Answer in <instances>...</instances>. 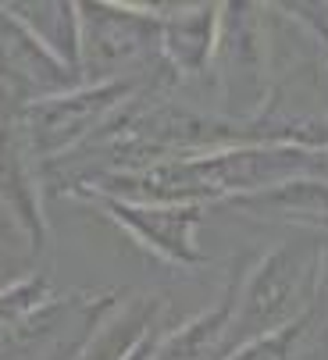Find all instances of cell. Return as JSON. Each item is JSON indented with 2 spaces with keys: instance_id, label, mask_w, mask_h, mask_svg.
I'll list each match as a JSON object with an SVG mask.
<instances>
[{
  "instance_id": "9c48e42d",
  "label": "cell",
  "mask_w": 328,
  "mask_h": 360,
  "mask_svg": "<svg viewBox=\"0 0 328 360\" xmlns=\"http://www.w3.org/2000/svg\"><path fill=\"white\" fill-rule=\"evenodd\" d=\"M222 4H186L160 22V58L175 79H203L214 68Z\"/></svg>"
},
{
  "instance_id": "8fae6325",
  "label": "cell",
  "mask_w": 328,
  "mask_h": 360,
  "mask_svg": "<svg viewBox=\"0 0 328 360\" xmlns=\"http://www.w3.org/2000/svg\"><path fill=\"white\" fill-rule=\"evenodd\" d=\"M157 321H160L157 300L118 303L107 318H100V325L79 346L75 360H129L139 349V342H146L153 332H160Z\"/></svg>"
},
{
  "instance_id": "9a60e30c",
  "label": "cell",
  "mask_w": 328,
  "mask_h": 360,
  "mask_svg": "<svg viewBox=\"0 0 328 360\" xmlns=\"http://www.w3.org/2000/svg\"><path fill=\"white\" fill-rule=\"evenodd\" d=\"M314 172L317 175H328V150L324 153H314Z\"/></svg>"
},
{
  "instance_id": "277c9868",
  "label": "cell",
  "mask_w": 328,
  "mask_h": 360,
  "mask_svg": "<svg viewBox=\"0 0 328 360\" xmlns=\"http://www.w3.org/2000/svg\"><path fill=\"white\" fill-rule=\"evenodd\" d=\"M139 93V82L79 86L25 104V129L36 158H68L107 118Z\"/></svg>"
},
{
  "instance_id": "ba28073f",
  "label": "cell",
  "mask_w": 328,
  "mask_h": 360,
  "mask_svg": "<svg viewBox=\"0 0 328 360\" xmlns=\"http://www.w3.org/2000/svg\"><path fill=\"white\" fill-rule=\"evenodd\" d=\"M250 264H253L250 257H236L225 275L222 296L210 307H203L200 314H193L186 325L160 335L150 360H225L232 353V318H236L239 289Z\"/></svg>"
},
{
  "instance_id": "3957f363",
  "label": "cell",
  "mask_w": 328,
  "mask_h": 360,
  "mask_svg": "<svg viewBox=\"0 0 328 360\" xmlns=\"http://www.w3.org/2000/svg\"><path fill=\"white\" fill-rule=\"evenodd\" d=\"M79 11V75L82 86L136 82L132 72L164 61V15L125 4H75Z\"/></svg>"
},
{
  "instance_id": "5bb4252c",
  "label": "cell",
  "mask_w": 328,
  "mask_h": 360,
  "mask_svg": "<svg viewBox=\"0 0 328 360\" xmlns=\"http://www.w3.org/2000/svg\"><path fill=\"white\" fill-rule=\"evenodd\" d=\"M46 303H50V282L43 275H29L11 285H0V332L22 325L25 318L43 311Z\"/></svg>"
},
{
  "instance_id": "4fadbf2b",
  "label": "cell",
  "mask_w": 328,
  "mask_h": 360,
  "mask_svg": "<svg viewBox=\"0 0 328 360\" xmlns=\"http://www.w3.org/2000/svg\"><path fill=\"white\" fill-rule=\"evenodd\" d=\"M225 360H328V321L307 311L289 328L253 339L236 353H229Z\"/></svg>"
},
{
  "instance_id": "7a4b0ae2",
  "label": "cell",
  "mask_w": 328,
  "mask_h": 360,
  "mask_svg": "<svg viewBox=\"0 0 328 360\" xmlns=\"http://www.w3.org/2000/svg\"><path fill=\"white\" fill-rule=\"evenodd\" d=\"M210 75L222 96V118L253 125L267 115L275 96V68L264 4H222V36Z\"/></svg>"
},
{
  "instance_id": "30bf717a",
  "label": "cell",
  "mask_w": 328,
  "mask_h": 360,
  "mask_svg": "<svg viewBox=\"0 0 328 360\" xmlns=\"http://www.w3.org/2000/svg\"><path fill=\"white\" fill-rule=\"evenodd\" d=\"M229 211L257 218V221H282L296 225L310 236H328V175H296L253 196L232 200Z\"/></svg>"
},
{
  "instance_id": "8992f818",
  "label": "cell",
  "mask_w": 328,
  "mask_h": 360,
  "mask_svg": "<svg viewBox=\"0 0 328 360\" xmlns=\"http://www.w3.org/2000/svg\"><path fill=\"white\" fill-rule=\"evenodd\" d=\"M136 243L153 250L175 268H196L207 257L196 246V229L203 221V207H182V203H129L115 196H93Z\"/></svg>"
},
{
  "instance_id": "5b68a950",
  "label": "cell",
  "mask_w": 328,
  "mask_h": 360,
  "mask_svg": "<svg viewBox=\"0 0 328 360\" xmlns=\"http://www.w3.org/2000/svg\"><path fill=\"white\" fill-rule=\"evenodd\" d=\"M25 104L15 89L0 82V203L4 211L25 229L32 250L43 246V211H39V186H36V153L25 129Z\"/></svg>"
},
{
  "instance_id": "52a82bcc",
  "label": "cell",
  "mask_w": 328,
  "mask_h": 360,
  "mask_svg": "<svg viewBox=\"0 0 328 360\" xmlns=\"http://www.w3.org/2000/svg\"><path fill=\"white\" fill-rule=\"evenodd\" d=\"M0 82L29 104L82 86L79 72L53 58L4 4H0Z\"/></svg>"
},
{
  "instance_id": "7c38bea8",
  "label": "cell",
  "mask_w": 328,
  "mask_h": 360,
  "mask_svg": "<svg viewBox=\"0 0 328 360\" xmlns=\"http://www.w3.org/2000/svg\"><path fill=\"white\" fill-rule=\"evenodd\" d=\"M53 58L79 72V11L75 4L58 0H32V4H4ZM82 79V75H79Z\"/></svg>"
},
{
  "instance_id": "6da1fadb",
  "label": "cell",
  "mask_w": 328,
  "mask_h": 360,
  "mask_svg": "<svg viewBox=\"0 0 328 360\" xmlns=\"http://www.w3.org/2000/svg\"><path fill=\"white\" fill-rule=\"evenodd\" d=\"M317 271H321V236H303L279 243L267 250L260 261L250 264L236 318H232V353L253 339L275 335L300 321L317 292Z\"/></svg>"
},
{
  "instance_id": "2e32d148",
  "label": "cell",
  "mask_w": 328,
  "mask_h": 360,
  "mask_svg": "<svg viewBox=\"0 0 328 360\" xmlns=\"http://www.w3.org/2000/svg\"><path fill=\"white\" fill-rule=\"evenodd\" d=\"M324 75H328V54H324Z\"/></svg>"
}]
</instances>
